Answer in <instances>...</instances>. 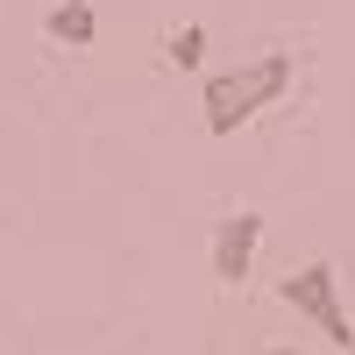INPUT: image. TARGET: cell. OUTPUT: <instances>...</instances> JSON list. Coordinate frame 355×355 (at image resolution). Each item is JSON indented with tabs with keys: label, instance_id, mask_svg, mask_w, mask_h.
Returning a JSON list of instances; mask_svg holds the SVG:
<instances>
[{
	"label": "cell",
	"instance_id": "cell-4",
	"mask_svg": "<svg viewBox=\"0 0 355 355\" xmlns=\"http://www.w3.org/2000/svg\"><path fill=\"white\" fill-rule=\"evenodd\" d=\"M43 36H50V43H64V50H93V36H100V15H93V0H50V15H43Z\"/></svg>",
	"mask_w": 355,
	"mask_h": 355
},
{
	"label": "cell",
	"instance_id": "cell-1",
	"mask_svg": "<svg viewBox=\"0 0 355 355\" xmlns=\"http://www.w3.org/2000/svg\"><path fill=\"white\" fill-rule=\"evenodd\" d=\"M291 78H299V57L291 50H263V57H242L234 71H214L206 78V128L214 135L249 128L263 107H277L291 93Z\"/></svg>",
	"mask_w": 355,
	"mask_h": 355
},
{
	"label": "cell",
	"instance_id": "cell-2",
	"mask_svg": "<svg viewBox=\"0 0 355 355\" xmlns=\"http://www.w3.org/2000/svg\"><path fill=\"white\" fill-rule=\"evenodd\" d=\"M277 299L299 313V320H313V327L327 334L334 348H355V320H348V306H341V277H334V263H299V270L277 284Z\"/></svg>",
	"mask_w": 355,
	"mask_h": 355
},
{
	"label": "cell",
	"instance_id": "cell-5",
	"mask_svg": "<svg viewBox=\"0 0 355 355\" xmlns=\"http://www.w3.org/2000/svg\"><path fill=\"white\" fill-rule=\"evenodd\" d=\"M199 57H206V28H199V21H185V28L164 43V64H171V71H192Z\"/></svg>",
	"mask_w": 355,
	"mask_h": 355
},
{
	"label": "cell",
	"instance_id": "cell-6",
	"mask_svg": "<svg viewBox=\"0 0 355 355\" xmlns=\"http://www.w3.org/2000/svg\"><path fill=\"white\" fill-rule=\"evenodd\" d=\"M256 355H299V348H256Z\"/></svg>",
	"mask_w": 355,
	"mask_h": 355
},
{
	"label": "cell",
	"instance_id": "cell-3",
	"mask_svg": "<svg viewBox=\"0 0 355 355\" xmlns=\"http://www.w3.org/2000/svg\"><path fill=\"white\" fill-rule=\"evenodd\" d=\"M256 242H263V214H256V206H242V214H220L214 227H206V256H214V277H220V284H249Z\"/></svg>",
	"mask_w": 355,
	"mask_h": 355
}]
</instances>
